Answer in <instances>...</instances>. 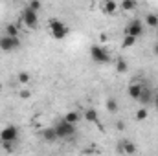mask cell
<instances>
[{
	"label": "cell",
	"mask_w": 158,
	"mask_h": 156,
	"mask_svg": "<svg viewBox=\"0 0 158 156\" xmlns=\"http://www.w3.org/2000/svg\"><path fill=\"white\" fill-rule=\"evenodd\" d=\"M4 151H13V143H2Z\"/></svg>",
	"instance_id": "obj_24"
},
{
	"label": "cell",
	"mask_w": 158,
	"mask_h": 156,
	"mask_svg": "<svg viewBox=\"0 0 158 156\" xmlns=\"http://www.w3.org/2000/svg\"><path fill=\"white\" fill-rule=\"evenodd\" d=\"M20 22L28 28V30H37L39 26V13L31 11L28 6L22 9V15H20Z\"/></svg>",
	"instance_id": "obj_3"
},
{
	"label": "cell",
	"mask_w": 158,
	"mask_h": 156,
	"mask_svg": "<svg viewBox=\"0 0 158 156\" xmlns=\"http://www.w3.org/2000/svg\"><path fill=\"white\" fill-rule=\"evenodd\" d=\"M4 35H7V37H20V26L19 24H7Z\"/></svg>",
	"instance_id": "obj_16"
},
{
	"label": "cell",
	"mask_w": 158,
	"mask_h": 156,
	"mask_svg": "<svg viewBox=\"0 0 158 156\" xmlns=\"http://www.w3.org/2000/svg\"><path fill=\"white\" fill-rule=\"evenodd\" d=\"M136 37H131V35H123V39H121V48H132L134 44H136Z\"/></svg>",
	"instance_id": "obj_20"
},
{
	"label": "cell",
	"mask_w": 158,
	"mask_h": 156,
	"mask_svg": "<svg viewBox=\"0 0 158 156\" xmlns=\"http://www.w3.org/2000/svg\"><path fill=\"white\" fill-rule=\"evenodd\" d=\"M28 7H30L31 11H35V13H39V11H40V7H42V4H40L39 0H31V2L28 4Z\"/></svg>",
	"instance_id": "obj_23"
},
{
	"label": "cell",
	"mask_w": 158,
	"mask_h": 156,
	"mask_svg": "<svg viewBox=\"0 0 158 156\" xmlns=\"http://www.w3.org/2000/svg\"><path fill=\"white\" fill-rule=\"evenodd\" d=\"M40 136H42V140H44V142H48V143H53V142H57V140H59V138H57V134H55V129H53V127L42 129V130H40Z\"/></svg>",
	"instance_id": "obj_11"
},
{
	"label": "cell",
	"mask_w": 158,
	"mask_h": 156,
	"mask_svg": "<svg viewBox=\"0 0 158 156\" xmlns=\"http://www.w3.org/2000/svg\"><path fill=\"white\" fill-rule=\"evenodd\" d=\"M48 30H50V35L55 40H63L68 35V26L59 18H50L48 20Z\"/></svg>",
	"instance_id": "obj_1"
},
{
	"label": "cell",
	"mask_w": 158,
	"mask_h": 156,
	"mask_svg": "<svg viewBox=\"0 0 158 156\" xmlns=\"http://www.w3.org/2000/svg\"><path fill=\"white\" fill-rule=\"evenodd\" d=\"M118 9H119V4L114 2V0H105V2L101 4V11H103L105 15H114Z\"/></svg>",
	"instance_id": "obj_10"
},
{
	"label": "cell",
	"mask_w": 158,
	"mask_h": 156,
	"mask_svg": "<svg viewBox=\"0 0 158 156\" xmlns=\"http://www.w3.org/2000/svg\"><path fill=\"white\" fill-rule=\"evenodd\" d=\"M53 129H55V134H57L59 140H70V138L76 136V125H70L64 119H61L59 123H55Z\"/></svg>",
	"instance_id": "obj_2"
},
{
	"label": "cell",
	"mask_w": 158,
	"mask_h": 156,
	"mask_svg": "<svg viewBox=\"0 0 158 156\" xmlns=\"http://www.w3.org/2000/svg\"><path fill=\"white\" fill-rule=\"evenodd\" d=\"M116 151H118V154L132 156V154H136V145L131 140H119L116 143Z\"/></svg>",
	"instance_id": "obj_8"
},
{
	"label": "cell",
	"mask_w": 158,
	"mask_h": 156,
	"mask_svg": "<svg viewBox=\"0 0 158 156\" xmlns=\"http://www.w3.org/2000/svg\"><path fill=\"white\" fill-rule=\"evenodd\" d=\"M138 7V4L134 2V0H123L121 4H119V9L121 11H134Z\"/></svg>",
	"instance_id": "obj_17"
},
{
	"label": "cell",
	"mask_w": 158,
	"mask_h": 156,
	"mask_svg": "<svg viewBox=\"0 0 158 156\" xmlns=\"http://www.w3.org/2000/svg\"><path fill=\"white\" fill-rule=\"evenodd\" d=\"M153 92H151V88H145L143 86V92H142V96H140V99H138V103H142V107H147L149 103H153Z\"/></svg>",
	"instance_id": "obj_13"
},
{
	"label": "cell",
	"mask_w": 158,
	"mask_h": 156,
	"mask_svg": "<svg viewBox=\"0 0 158 156\" xmlns=\"http://www.w3.org/2000/svg\"><path fill=\"white\" fill-rule=\"evenodd\" d=\"M81 117H83V114H79L77 110H70V112H66V114L63 116V119H64L66 123H70V125H77L79 121H81Z\"/></svg>",
	"instance_id": "obj_12"
},
{
	"label": "cell",
	"mask_w": 158,
	"mask_h": 156,
	"mask_svg": "<svg viewBox=\"0 0 158 156\" xmlns=\"http://www.w3.org/2000/svg\"><path fill=\"white\" fill-rule=\"evenodd\" d=\"M19 140V129L15 125H6L0 130V142L2 143H15Z\"/></svg>",
	"instance_id": "obj_6"
},
{
	"label": "cell",
	"mask_w": 158,
	"mask_h": 156,
	"mask_svg": "<svg viewBox=\"0 0 158 156\" xmlns=\"http://www.w3.org/2000/svg\"><path fill=\"white\" fill-rule=\"evenodd\" d=\"M17 79H19V83H20V84H28L31 77H30V74H28V72H20V74L17 76Z\"/></svg>",
	"instance_id": "obj_22"
},
{
	"label": "cell",
	"mask_w": 158,
	"mask_h": 156,
	"mask_svg": "<svg viewBox=\"0 0 158 156\" xmlns=\"http://www.w3.org/2000/svg\"><path fill=\"white\" fill-rule=\"evenodd\" d=\"M143 26L156 30L158 28V15H155V13H147V15H145V22H143Z\"/></svg>",
	"instance_id": "obj_15"
},
{
	"label": "cell",
	"mask_w": 158,
	"mask_h": 156,
	"mask_svg": "<svg viewBox=\"0 0 158 156\" xmlns=\"http://www.w3.org/2000/svg\"><path fill=\"white\" fill-rule=\"evenodd\" d=\"M153 105H155V107H156V109H158V94H156V96H155V99H153Z\"/></svg>",
	"instance_id": "obj_26"
},
{
	"label": "cell",
	"mask_w": 158,
	"mask_h": 156,
	"mask_svg": "<svg viewBox=\"0 0 158 156\" xmlns=\"http://www.w3.org/2000/svg\"><path fill=\"white\" fill-rule=\"evenodd\" d=\"M105 107H107V110H109L110 114H116V112H118V109H119L118 101H116L114 97H109V99L105 101Z\"/></svg>",
	"instance_id": "obj_18"
},
{
	"label": "cell",
	"mask_w": 158,
	"mask_h": 156,
	"mask_svg": "<svg viewBox=\"0 0 158 156\" xmlns=\"http://www.w3.org/2000/svg\"><path fill=\"white\" fill-rule=\"evenodd\" d=\"M147 116H149V110H147L145 107H140V109L136 110V114H134V119H136V121H145Z\"/></svg>",
	"instance_id": "obj_19"
},
{
	"label": "cell",
	"mask_w": 158,
	"mask_h": 156,
	"mask_svg": "<svg viewBox=\"0 0 158 156\" xmlns=\"http://www.w3.org/2000/svg\"><path fill=\"white\" fill-rule=\"evenodd\" d=\"M20 44H22L20 37H7V35L0 37V50L2 51H13V50L20 48Z\"/></svg>",
	"instance_id": "obj_7"
},
{
	"label": "cell",
	"mask_w": 158,
	"mask_h": 156,
	"mask_svg": "<svg viewBox=\"0 0 158 156\" xmlns=\"http://www.w3.org/2000/svg\"><path fill=\"white\" fill-rule=\"evenodd\" d=\"M127 70H129L127 61H125V59H116V72H118V74H125Z\"/></svg>",
	"instance_id": "obj_21"
},
{
	"label": "cell",
	"mask_w": 158,
	"mask_h": 156,
	"mask_svg": "<svg viewBox=\"0 0 158 156\" xmlns=\"http://www.w3.org/2000/svg\"><path fill=\"white\" fill-rule=\"evenodd\" d=\"M83 119H86L88 123H98L99 114H98V110H96V109H86V110L83 112Z\"/></svg>",
	"instance_id": "obj_14"
},
{
	"label": "cell",
	"mask_w": 158,
	"mask_h": 156,
	"mask_svg": "<svg viewBox=\"0 0 158 156\" xmlns=\"http://www.w3.org/2000/svg\"><path fill=\"white\" fill-rule=\"evenodd\" d=\"M143 30H145V26H143V22L140 20V18H132L127 26H125V31H123V35H131V37H142L143 35Z\"/></svg>",
	"instance_id": "obj_5"
},
{
	"label": "cell",
	"mask_w": 158,
	"mask_h": 156,
	"mask_svg": "<svg viewBox=\"0 0 158 156\" xmlns=\"http://www.w3.org/2000/svg\"><path fill=\"white\" fill-rule=\"evenodd\" d=\"M90 57H92L94 63H101V64L110 61V53L103 46H99V44H92L90 46Z\"/></svg>",
	"instance_id": "obj_4"
},
{
	"label": "cell",
	"mask_w": 158,
	"mask_h": 156,
	"mask_svg": "<svg viewBox=\"0 0 158 156\" xmlns=\"http://www.w3.org/2000/svg\"><path fill=\"white\" fill-rule=\"evenodd\" d=\"M153 53H155V55L158 57V42L155 44V46H153Z\"/></svg>",
	"instance_id": "obj_25"
},
{
	"label": "cell",
	"mask_w": 158,
	"mask_h": 156,
	"mask_svg": "<svg viewBox=\"0 0 158 156\" xmlns=\"http://www.w3.org/2000/svg\"><path fill=\"white\" fill-rule=\"evenodd\" d=\"M142 92H143V84H142V83H131V84H129V88H127L129 97H131V99H134V101H138V99H140Z\"/></svg>",
	"instance_id": "obj_9"
},
{
	"label": "cell",
	"mask_w": 158,
	"mask_h": 156,
	"mask_svg": "<svg viewBox=\"0 0 158 156\" xmlns=\"http://www.w3.org/2000/svg\"><path fill=\"white\" fill-rule=\"evenodd\" d=\"M156 37H158V28H156Z\"/></svg>",
	"instance_id": "obj_27"
}]
</instances>
